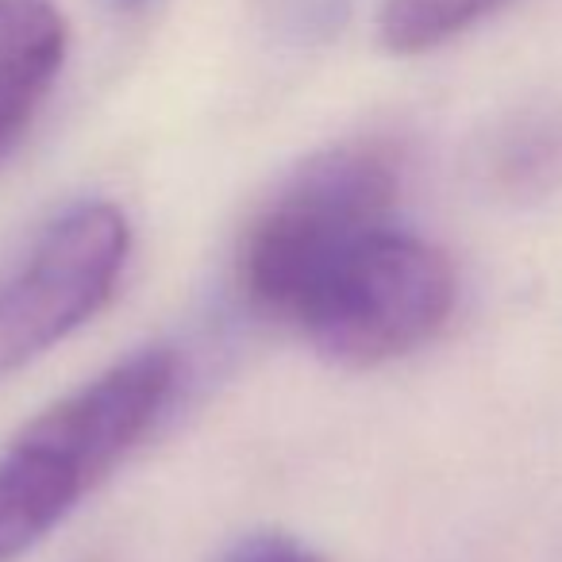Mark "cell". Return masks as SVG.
I'll use <instances>...</instances> for the list:
<instances>
[{"instance_id": "cell-1", "label": "cell", "mask_w": 562, "mask_h": 562, "mask_svg": "<svg viewBox=\"0 0 562 562\" xmlns=\"http://www.w3.org/2000/svg\"><path fill=\"white\" fill-rule=\"evenodd\" d=\"M405 166L393 143L316 150L273 189L239 247V290L266 321L297 328L321 285L378 232L397 224Z\"/></svg>"}, {"instance_id": "cell-2", "label": "cell", "mask_w": 562, "mask_h": 562, "mask_svg": "<svg viewBox=\"0 0 562 562\" xmlns=\"http://www.w3.org/2000/svg\"><path fill=\"white\" fill-rule=\"evenodd\" d=\"M178 385V355L143 347L35 416L0 454V562L50 536L150 431Z\"/></svg>"}, {"instance_id": "cell-3", "label": "cell", "mask_w": 562, "mask_h": 562, "mask_svg": "<svg viewBox=\"0 0 562 562\" xmlns=\"http://www.w3.org/2000/svg\"><path fill=\"white\" fill-rule=\"evenodd\" d=\"M459 301L454 266L401 224L367 239L301 313L297 331L336 367L374 370L431 344Z\"/></svg>"}, {"instance_id": "cell-4", "label": "cell", "mask_w": 562, "mask_h": 562, "mask_svg": "<svg viewBox=\"0 0 562 562\" xmlns=\"http://www.w3.org/2000/svg\"><path fill=\"white\" fill-rule=\"evenodd\" d=\"M132 227L116 204H74L0 285V378L16 374L89 324L116 293Z\"/></svg>"}, {"instance_id": "cell-5", "label": "cell", "mask_w": 562, "mask_h": 562, "mask_svg": "<svg viewBox=\"0 0 562 562\" xmlns=\"http://www.w3.org/2000/svg\"><path fill=\"white\" fill-rule=\"evenodd\" d=\"M70 47L50 0H0V162L20 147Z\"/></svg>"}, {"instance_id": "cell-6", "label": "cell", "mask_w": 562, "mask_h": 562, "mask_svg": "<svg viewBox=\"0 0 562 562\" xmlns=\"http://www.w3.org/2000/svg\"><path fill=\"white\" fill-rule=\"evenodd\" d=\"M477 181L490 196L528 204L562 186V112L528 109L501 120L477 150Z\"/></svg>"}, {"instance_id": "cell-7", "label": "cell", "mask_w": 562, "mask_h": 562, "mask_svg": "<svg viewBox=\"0 0 562 562\" xmlns=\"http://www.w3.org/2000/svg\"><path fill=\"white\" fill-rule=\"evenodd\" d=\"M508 4L513 0H382L378 35L393 55H428Z\"/></svg>"}, {"instance_id": "cell-8", "label": "cell", "mask_w": 562, "mask_h": 562, "mask_svg": "<svg viewBox=\"0 0 562 562\" xmlns=\"http://www.w3.org/2000/svg\"><path fill=\"white\" fill-rule=\"evenodd\" d=\"M220 562H328L308 543L285 536V531H258L232 547Z\"/></svg>"}, {"instance_id": "cell-9", "label": "cell", "mask_w": 562, "mask_h": 562, "mask_svg": "<svg viewBox=\"0 0 562 562\" xmlns=\"http://www.w3.org/2000/svg\"><path fill=\"white\" fill-rule=\"evenodd\" d=\"M120 9H139V4H147V0H116Z\"/></svg>"}]
</instances>
